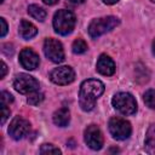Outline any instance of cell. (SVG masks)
<instances>
[{"instance_id":"6da1fadb","label":"cell","mask_w":155,"mask_h":155,"mask_svg":"<svg viewBox=\"0 0 155 155\" xmlns=\"http://www.w3.org/2000/svg\"><path fill=\"white\" fill-rule=\"evenodd\" d=\"M104 92V84L96 79L85 80L80 86L79 104L82 110L90 111L94 108L98 97Z\"/></svg>"},{"instance_id":"7a4b0ae2","label":"cell","mask_w":155,"mask_h":155,"mask_svg":"<svg viewBox=\"0 0 155 155\" xmlns=\"http://www.w3.org/2000/svg\"><path fill=\"white\" fill-rule=\"evenodd\" d=\"M76 18L75 15L69 10H58L53 16V28L54 31L61 35L70 34L75 28Z\"/></svg>"},{"instance_id":"3957f363","label":"cell","mask_w":155,"mask_h":155,"mask_svg":"<svg viewBox=\"0 0 155 155\" xmlns=\"http://www.w3.org/2000/svg\"><path fill=\"white\" fill-rule=\"evenodd\" d=\"M119 23H120L119 18H116L114 16L96 18L88 25V34H90L91 38L97 39L101 35L105 34L107 31H110L111 29H114Z\"/></svg>"},{"instance_id":"277c9868","label":"cell","mask_w":155,"mask_h":155,"mask_svg":"<svg viewBox=\"0 0 155 155\" xmlns=\"http://www.w3.org/2000/svg\"><path fill=\"white\" fill-rule=\"evenodd\" d=\"M113 107L124 115H133L137 111V102L131 93L119 92L111 99Z\"/></svg>"},{"instance_id":"5b68a950","label":"cell","mask_w":155,"mask_h":155,"mask_svg":"<svg viewBox=\"0 0 155 155\" xmlns=\"http://www.w3.org/2000/svg\"><path fill=\"white\" fill-rule=\"evenodd\" d=\"M109 131L115 139L124 140L131 136L132 127L131 124L122 117H111L109 120Z\"/></svg>"},{"instance_id":"8992f818","label":"cell","mask_w":155,"mask_h":155,"mask_svg":"<svg viewBox=\"0 0 155 155\" xmlns=\"http://www.w3.org/2000/svg\"><path fill=\"white\" fill-rule=\"evenodd\" d=\"M13 87L17 92L27 94L39 90V81L29 74H19L13 81Z\"/></svg>"},{"instance_id":"52a82bcc","label":"cell","mask_w":155,"mask_h":155,"mask_svg":"<svg viewBox=\"0 0 155 155\" xmlns=\"http://www.w3.org/2000/svg\"><path fill=\"white\" fill-rule=\"evenodd\" d=\"M44 53L53 63H61L64 59V50L62 44L56 39H46L44 42Z\"/></svg>"},{"instance_id":"ba28073f","label":"cell","mask_w":155,"mask_h":155,"mask_svg":"<svg viewBox=\"0 0 155 155\" xmlns=\"http://www.w3.org/2000/svg\"><path fill=\"white\" fill-rule=\"evenodd\" d=\"M50 79L56 85H68L74 81L75 73L70 67L63 65V67L54 68L50 73Z\"/></svg>"},{"instance_id":"9c48e42d","label":"cell","mask_w":155,"mask_h":155,"mask_svg":"<svg viewBox=\"0 0 155 155\" xmlns=\"http://www.w3.org/2000/svg\"><path fill=\"white\" fill-rule=\"evenodd\" d=\"M84 134H85L84 136L85 143L87 144L88 148H91L93 150H99L103 147V143H104L103 134H102L99 127H97L96 125L87 126V128L85 130Z\"/></svg>"},{"instance_id":"30bf717a","label":"cell","mask_w":155,"mask_h":155,"mask_svg":"<svg viewBox=\"0 0 155 155\" xmlns=\"http://www.w3.org/2000/svg\"><path fill=\"white\" fill-rule=\"evenodd\" d=\"M29 128H30L29 121H27L22 116H16V117H13V120L11 121V124L8 126V134L13 139L18 140V139L23 138L29 132Z\"/></svg>"},{"instance_id":"8fae6325","label":"cell","mask_w":155,"mask_h":155,"mask_svg":"<svg viewBox=\"0 0 155 155\" xmlns=\"http://www.w3.org/2000/svg\"><path fill=\"white\" fill-rule=\"evenodd\" d=\"M19 62L22 64V67L27 70H34L39 67L40 64V59L39 56L31 50V48H23L19 53Z\"/></svg>"},{"instance_id":"7c38bea8","label":"cell","mask_w":155,"mask_h":155,"mask_svg":"<svg viewBox=\"0 0 155 155\" xmlns=\"http://www.w3.org/2000/svg\"><path fill=\"white\" fill-rule=\"evenodd\" d=\"M96 67H97V70L102 75H105V76H110L115 73V63L107 54H101L99 56Z\"/></svg>"},{"instance_id":"4fadbf2b","label":"cell","mask_w":155,"mask_h":155,"mask_svg":"<svg viewBox=\"0 0 155 155\" xmlns=\"http://www.w3.org/2000/svg\"><path fill=\"white\" fill-rule=\"evenodd\" d=\"M18 33L19 35L24 39V40H29L31 38H34L36 34H38V29L36 27L30 23L29 21H25V19H22L21 23H19V27H18Z\"/></svg>"},{"instance_id":"5bb4252c","label":"cell","mask_w":155,"mask_h":155,"mask_svg":"<svg viewBox=\"0 0 155 155\" xmlns=\"http://www.w3.org/2000/svg\"><path fill=\"white\" fill-rule=\"evenodd\" d=\"M70 121V113L67 108H61L53 114V122L59 127H65Z\"/></svg>"},{"instance_id":"9a60e30c","label":"cell","mask_w":155,"mask_h":155,"mask_svg":"<svg viewBox=\"0 0 155 155\" xmlns=\"http://www.w3.org/2000/svg\"><path fill=\"white\" fill-rule=\"evenodd\" d=\"M145 148L149 154H155V124H153L147 131Z\"/></svg>"},{"instance_id":"2e32d148","label":"cell","mask_w":155,"mask_h":155,"mask_svg":"<svg viewBox=\"0 0 155 155\" xmlns=\"http://www.w3.org/2000/svg\"><path fill=\"white\" fill-rule=\"evenodd\" d=\"M28 13L34 18V19H36V21H39V22H42L45 18H46V11L42 8V7H40L39 5H30L29 7H28Z\"/></svg>"},{"instance_id":"e0dca14e","label":"cell","mask_w":155,"mask_h":155,"mask_svg":"<svg viewBox=\"0 0 155 155\" xmlns=\"http://www.w3.org/2000/svg\"><path fill=\"white\" fill-rule=\"evenodd\" d=\"M71 48H73V52H74V53L80 54V53H84V52L87 50V44H86L82 39H76V40L73 42Z\"/></svg>"},{"instance_id":"ac0fdd59","label":"cell","mask_w":155,"mask_h":155,"mask_svg":"<svg viewBox=\"0 0 155 155\" xmlns=\"http://www.w3.org/2000/svg\"><path fill=\"white\" fill-rule=\"evenodd\" d=\"M44 99V94L40 93L39 91H34L31 93H28V103L30 105H38L39 103H41Z\"/></svg>"},{"instance_id":"d6986e66","label":"cell","mask_w":155,"mask_h":155,"mask_svg":"<svg viewBox=\"0 0 155 155\" xmlns=\"http://www.w3.org/2000/svg\"><path fill=\"white\" fill-rule=\"evenodd\" d=\"M144 103L150 108V109H155V90H148L144 93Z\"/></svg>"},{"instance_id":"ffe728a7","label":"cell","mask_w":155,"mask_h":155,"mask_svg":"<svg viewBox=\"0 0 155 155\" xmlns=\"http://www.w3.org/2000/svg\"><path fill=\"white\" fill-rule=\"evenodd\" d=\"M41 154H61V150L52 144H42L40 148Z\"/></svg>"},{"instance_id":"44dd1931","label":"cell","mask_w":155,"mask_h":155,"mask_svg":"<svg viewBox=\"0 0 155 155\" xmlns=\"http://www.w3.org/2000/svg\"><path fill=\"white\" fill-rule=\"evenodd\" d=\"M1 102H2V104L8 105L10 103L13 102V97H12V94H10V93L6 92V91H2V92H1Z\"/></svg>"},{"instance_id":"7402d4cb","label":"cell","mask_w":155,"mask_h":155,"mask_svg":"<svg viewBox=\"0 0 155 155\" xmlns=\"http://www.w3.org/2000/svg\"><path fill=\"white\" fill-rule=\"evenodd\" d=\"M8 116H10V109L7 108L6 104H2V108H1V125L5 124V121L7 120Z\"/></svg>"},{"instance_id":"603a6c76","label":"cell","mask_w":155,"mask_h":155,"mask_svg":"<svg viewBox=\"0 0 155 155\" xmlns=\"http://www.w3.org/2000/svg\"><path fill=\"white\" fill-rule=\"evenodd\" d=\"M0 23H1V33H0V36L4 38L7 33V23L5 21V18H0Z\"/></svg>"},{"instance_id":"cb8c5ba5","label":"cell","mask_w":155,"mask_h":155,"mask_svg":"<svg viewBox=\"0 0 155 155\" xmlns=\"http://www.w3.org/2000/svg\"><path fill=\"white\" fill-rule=\"evenodd\" d=\"M6 71H7V65L5 64V62H1V75H0V78H1V79H4V78H5Z\"/></svg>"},{"instance_id":"d4e9b609","label":"cell","mask_w":155,"mask_h":155,"mask_svg":"<svg viewBox=\"0 0 155 155\" xmlns=\"http://www.w3.org/2000/svg\"><path fill=\"white\" fill-rule=\"evenodd\" d=\"M42 1H44V4H46V5H54V4L58 2V0H42Z\"/></svg>"},{"instance_id":"484cf974","label":"cell","mask_w":155,"mask_h":155,"mask_svg":"<svg viewBox=\"0 0 155 155\" xmlns=\"http://www.w3.org/2000/svg\"><path fill=\"white\" fill-rule=\"evenodd\" d=\"M104 4H107V5H113V4H116L119 0H102Z\"/></svg>"},{"instance_id":"4316f807","label":"cell","mask_w":155,"mask_h":155,"mask_svg":"<svg viewBox=\"0 0 155 155\" xmlns=\"http://www.w3.org/2000/svg\"><path fill=\"white\" fill-rule=\"evenodd\" d=\"M70 2H73V4H82L85 0H69Z\"/></svg>"},{"instance_id":"83f0119b","label":"cell","mask_w":155,"mask_h":155,"mask_svg":"<svg viewBox=\"0 0 155 155\" xmlns=\"http://www.w3.org/2000/svg\"><path fill=\"white\" fill-rule=\"evenodd\" d=\"M153 52H154V54H155V40L153 41Z\"/></svg>"},{"instance_id":"f1b7e54d","label":"cell","mask_w":155,"mask_h":155,"mask_svg":"<svg viewBox=\"0 0 155 155\" xmlns=\"http://www.w3.org/2000/svg\"><path fill=\"white\" fill-rule=\"evenodd\" d=\"M151 1H153V2H155V0H151Z\"/></svg>"}]
</instances>
